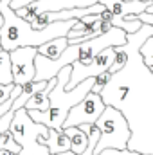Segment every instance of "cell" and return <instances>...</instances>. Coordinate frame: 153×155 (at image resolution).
I'll return each mask as SVG.
<instances>
[{
    "label": "cell",
    "mask_w": 153,
    "mask_h": 155,
    "mask_svg": "<svg viewBox=\"0 0 153 155\" xmlns=\"http://www.w3.org/2000/svg\"><path fill=\"white\" fill-rule=\"evenodd\" d=\"M40 144H43L50 155H58V153H65L70 152V139L67 137L65 130H54L49 128L47 137H40Z\"/></svg>",
    "instance_id": "9c48e42d"
},
{
    "label": "cell",
    "mask_w": 153,
    "mask_h": 155,
    "mask_svg": "<svg viewBox=\"0 0 153 155\" xmlns=\"http://www.w3.org/2000/svg\"><path fill=\"white\" fill-rule=\"evenodd\" d=\"M70 74H72V65L65 67L58 72V83L54 87V90L50 92V108L45 112H38V110H29V116L33 121H36L40 124H45L47 128H54V130H63V123L69 116L70 108L76 107L77 103H81L94 88L96 78H88L85 81H81L77 87L72 90H67L65 87L70 81Z\"/></svg>",
    "instance_id": "7a4b0ae2"
},
{
    "label": "cell",
    "mask_w": 153,
    "mask_h": 155,
    "mask_svg": "<svg viewBox=\"0 0 153 155\" xmlns=\"http://www.w3.org/2000/svg\"><path fill=\"white\" fill-rule=\"evenodd\" d=\"M9 132L13 134L15 141L22 146L20 155H50V152L43 144H40V137H47L49 128L33 121L27 108H20L15 112Z\"/></svg>",
    "instance_id": "277c9868"
},
{
    "label": "cell",
    "mask_w": 153,
    "mask_h": 155,
    "mask_svg": "<svg viewBox=\"0 0 153 155\" xmlns=\"http://www.w3.org/2000/svg\"><path fill=\"white\" fill-rule=\"evenodd\" d=\"M31 2H34V0H13V2H11V9H13V11H18V9H22V7L29 5Z\"/></svg>",
    "instance_id": "ffe728a7"
},
{
    "label": "cell",
    "mask_w": 153,
    "mask_h": 155,
    "mask_svg": "<svg viewBox=\"0 0 153 155\" xmlns=\"http://www.w3.org/2000/svg\"><path fill=\"white\" fill-rule=\"evenodd\" d=\"M146 13H150V15H153V2H151V5H150V7L146 9Z\"/></svg>",
    "instance_id": "cb8c5ba5"
},
{
    "label": "cell",
    "mask_w": 153,
    "mask_h": 155,
    "mask_svg": "<svg viewBox=\"0 0 153 155\" xmlns=\"http://www.w3.org/2000/svg\"><path fill=\"white\" fill-rule=\"evenodd\" d=\"M13 101H15V99H9L7 103H4V105H0V117L4 116V114H7V112L11 110V107H13Z\"/></svg>",
    "instance_id": "44dd1931"
},
{
    "label": "cell",
    "mask_w": 153,
    "mask_h": 155,
    "mask_svg": "<svg viewBox=\"0 0 153 155\" xmlns=\"http://www.w3.org/2000/svg\"><path fill=\"white\" fill-rule=\"evenodd\" d=\"M97 155H148V153H141V152H135V150H114V148H108V150H103Z\"/></svg>",
    "instance_id": "d6986e66"
},
{
    "label": "cell",
    "mask_w": 153,
    "mask_h": 155,
    "mask_svg": "<svg viewBox=\"0 0 153 155\" xmlns=\"http://www.w3.org/2000/svg\"><path fill=\"white\" fill-rule=\"evenodd\" d=\"M97 0H34L29 5L15 11L20 18L33 22L36 16L43 13H60V11H67V9H81V7H90L96 5Z\"/></svg>",
    "instance_id": "8992f818"
},
{
    "label": "cell",
    "mask_w": 153,
    "mask_h": 155,
    "mask_svg": "<svg viewBox=\"0 0 153 155\" xmlns=\"http://www.w3.org/2000/svg\"><path fill=\"white\" fill-rule=\"evenodd\" d=\"M4 27V15H2V11H0V29Z\"/></svg>",
    "instance_id": "603a6c76"
},
{
    "label": "cell",
    "mask_w": 153,
    "mask_h": 155,
    "mask_svg": "<svg viewBox=\"0 0 153 155\" xmlns=\"http://www.w3.org/2000/svg\"><path fill=\"white\" fill-rule=\"evenodd\" d=\"M67 137L70 139V152L76 155H83L86 152L88 146V137L86 134L79 128V126H70V128H63Z\"/></svg>",
    "instance_id": "7c38bea8"
},
{
    "label": "cell",
    "mask_w": 153,
    "mask_h": 155,
    "mask_svg": "<svg viewBox=\"0 0 153 155\" xmlns=\"http://www.w3.org/2000/svg\"><path fill=\"white\" fill-rule=\"evenodd\" d=\"M96 126L101 132V139L97 143L94 155L101 153L103 150H108V148L128 150V144L132 139V128H130L128 119L124 117V114L119 108L106 105L105 112L96 121Z\"/></svg>",
    "instance_id": "3957f363"
},
{
    "label": "cell",
    "mask_w": 153,
    "mask_h": 155,
    "mask_svg": "<svg viewBox=\"0 0 153 155\" xmlns=\"http://www.w3.org/2000/svg\"><path fill=\"white\" fill-rule=\"evenodd\" d=\"M69 45H70V43H69L67 36H63V38H56V40H52V41H47V43L40 45L38 47V54L40 56H43V58H49V60H58V58L67 51Z\"/></svg>",
    "instance_id": "8fae6325"
},
{
    "label": "cell",
    "mask_w": 153,
    "mask_h": 155,
    "mask_svg": "<svg viewBox=\"0 0 153 155\" xmlns=\"http://www.w3.org/2000/svg\"><path fill=\"white\" fill-rule=\"evenodd\" d=\"M139 54H141L142 63L146 65V69L153 74V36H150V38L139 47Z\"/></svg>",
    "instance_id": "5bb4252c"
},
{
    "label": "cell",
    "mask_w": 153,
    "mask_h": 155,
    "mask_svg": "<svg viewBox=\"0 0 153 155\" xmlns=\"http://www.w3.org/2000/svg\"><path fill=\"white\" fill-rule=\"evenodd\" d=\"M13 83V71H11V54L7 51H0V85Z\"/></svg>",
    "instance_id": "4fadbf2b"
},
{
    "label": "cell",
    "mask_w": 153,
    "mask_h": 155,
    "mask_svg": "<svg viewBox=\"0 0 153 155\" xmlns=\"http://www.w3.org/2000/svg\"><path fill=\"white\" fill-rule=\"evenodd\" d=\"M112 18H114V15H112L108 9H105V11L101 13V20H103V22H112Z\"/></svg>",
    "instance_id": "7402d4cb"
},
{
    "label": "cell",
    "mask_w": 153,
    "mask_h": 155,
    "mask_svg": "<svg viewBox=\"0 0 153 155\" xmlns=\"http://www.w3.org/2000/svg\"><path fill=\"white\" fill-rule=\"evenodd\" d=\"M0 51H2V45H0Z\"/></svg>",
    "instance_id": "4316f807"
},
{
    "label": "cell",
    "mask_w": 153,
    "mask_h": 155,
    "mask_svg": "<svg viewBox=\"0 0 153 155\" xmlns=\"http://www.w3.org/2000/svg\"><path fill=\"white\" fill-rule=\"evenodd\" d=\"M97 2L103 4L114 15V18H117V20L119 18H124L128 15L146 13V9L151 5V2H142V0H132V2H124V0H97Z\"/></svg>",
    "instance_id": "ba28073f"
},
{
    "label": "cell",
    "mask_w": 153,
    "mask_h": 155,
    "mask_svg": "<svg viewBox=\"0 0 153 155\" xmlns=\"http://www.w3.org/2000/svg\"><path fill=\"white\" fill-rule=\"evenodd\" d=\"M112 72L110 71H106V72H103V74H99V76H96V83H94V88H92V92L94 94H101L103 92V88L108 85V81L112 79Z\"/></svg>",
    "instance_id": "2e32d148"
},
{
    "label": "cell",
    "mask_w": 153,
    "mask_h": 155,
    "mask_svg": "<svg viewBox=\"0 0 153 155\" xmlns=\"http://www.w3.org/2000/svg\"><path fill=\"white\" fill-rule=\"evenodd\" d=\"M56 83H58V78H52V79L47 83V87H45L43 90L36 92V94L25 103V108H27V110H38V112L49 110V108H50V92L54 90Z\"/></svg>",
    "instance_id": "30bf717a"
},
{
    "label": "cell",
    "mask_w": 153,
    "mask_h": 155,
    "mask_svg": "<svg viewBox=\"0 0 153 155\" xmlns=\"http://www.w3.org/2000/svg\"><path fill=\"white\" fill-rule=\"evenodd\" d=\"M128 58H130V52L126 51V45H122V47H115V58H114L112 67H110V72L115 74V72L122 71V69L126 67V63H128Z\"/></svg>",
    "instance_id": "9a60e30c"
},
{
    "label": "cell",
    "mask_w": 153,
    "mask_h": 155,
    "mask_svg": "<svg viewBox=\"0 0 153 155\" xmlns=\"http://www.w3.org/2000/svg\"><path fill=\"white\" fill-rule=\"evenodd\" d=\"M13 0H0V11L4 15V27L0 29V45L4 51L11 52L18 47H36L52 41L56 38H63L74 27L76 20L56 22L47 25L45 29H34L31 22L20 18L11 9Z\"/></svg>",
    "instance_id": "6da1fadb"
},
{
    "label": "cell",
    "mask_w": 153,
    "mask_h": 155,
    "mask_svg": "<svg viewBox=\"0 0 153 155\" xmlns=\"http://www.w3.org/2000/svg\"><path fill=\"white\" fill-rule=\"evenodd\" d=\"M11 54V71H13V83L15 85H27L34 81L36 65L34 60L38 56L36 47H18L9 52Z\"/></svg>",
    "instance_id": "52a82bcc"
},
{
    "label": "cell",
    "mask_w": 153,
    "mask_h": 155,
    "mask_svg": "<svg viewBox=\"0 0 153 155\" xmlns=\"http://www.w3.org/2000/svg\"><path fill=\"white\" fill-rule=\"evenodd\" d=\"M13 117H15V112H7V114H4V116L0 117V134H5V132H9V126H11V121H13Z\"/></svg>",
    "instance_id": "ac0fdd59"
},
{
    "label": "cell",
    "mask_w": 153,
    "mask_h": 155,
    "mask_svg": "<svg viewBox=\"0 0 153 155\" xmlns=\"http://www.w3.org/2000/svg\"><path fill=\"white\" fill-rule=\"evenodd\" d=\"M142 2H153V0H142Z\"/></svg>",
    "instance_id": "484cf974"
},
{
    "label": "cell",
    "mask_w": 153,
    "mask_h": 155,
    "mask_svg": "<svg viewBox=\"0 0 153 155\" xmlns=\"http://www.w3.org/2000/svg\"><path fill=\"white\" fill-rule=\"evenodd\" d=\"M58 155H76V153H72V152H65V153H58Z\"/></svg>",
    "instance_id": "d4e9b609"
},
{
    "label": "cell",
    "mask_w": 153,
    "mask_h": 155,
    "mask_svg": "<svg viewBox=\"0 0 153 155\" xmlns=\"http://www.w3.org/2000/svg\"><path fill=\"white\" fill-rule=\"evenodd\" d=\"M16 85L11 83V85H0V105L7 103L9 99H13V92H15Z\"/></svg>",
    "instance_id": "e0dca14e"
},
{
    "label": "cell",
    "mask_w": 153,
    "mask_h": 155,
    "mask_svg": "<svg viewBox=\"0 0 153 155\" xmlns=\"http://www.w3.org/2000/svg\"><path fill=\"white\" fill-rule=\"evenodd\" d=\"M105 108H106V103H105L103 96L90 92L81 103H77L76 107L70 108L69 116L63 123V128L81 126V124H96V121L101 117Z\"/></svg>",
    "instance_id": "5b68a950"
}]
</instances>
